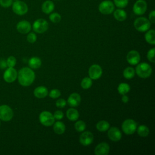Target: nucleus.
<instances>
[{
	"instance_id": "23",
	"label": "nucleus",
	"mask_w": 155,
	"mask_h": 155,
	"mask_svg": "<svg viewBox=\"0 0 155 155\" xmlns=\"http://www.w3.org/2000/svg\"><path fill=\"white\" fill-rule=\"evenodd\" d=\"M41 60L38 57H32L28 61V65L32 69H37L41 65Z\"/></svg>"
},
{
	"instance_id": "14",
	"label": "nucleus",
	"mask_w": 155,
	"mask_h": 155,
	"mask_svg": "<svg viewBox=\"0 0 155 155\" xmlns=\"http://www.w3.org/2000/svg\"><path fill=\"white\" fill-rule=\"evenodd\" d=\"M93 141V134L90 131L83 132L79 137V142L84 146L90 145Z\"/></svg>"
},
{
	"instance_id": "25",
	"label": "nucleus",
	"mask_w": 155,
	"mask_h": 155,
	"mask_svg": "<svg viewBox=\"0 0 155 155\" xmlns=\"http://www.w3.org/2000/svg\"><path fill=\"white\" fill-rule=\"evenodd\" d=\"M53 130L56 134H61L64 133L65 130V124L61 121L56 122L53 125Z\"/></svg>"
},
{
	"instance_id": "40",
	"label": "nucleus",
	"mask_w": 155,
	"mask_h": 155,
	"mask_svg": "<svg viewBox=\"0 0 155 155\" xmlns=\"http://www.w3.org/2000/svg\"><path fill=\"white\" fill-rule=\"evenodd\" d=\"M53 116H54V119H56L57 120H61L64 117V113H62V111H61L60 110H57L54 113Z\"/></svg>"
},
{
	"instance_id": "31",
	"label": "nucleus",
	"mask_w": 155,
	"mask_h": 155,
	"mask_svg": "<svg viewBox=\"0 0 155 155\" xmlns=\"http://www.w3.org/2000/svg\"><path fill=\"white\" fill-rule=\"evenodd\" d=\"M49 19L53 23L59 22L61 20V16L59 13L56 12H53L50 13Z\"/></svg>"
},
{
	"instance_id": "26",
	"label": "nucleus",
	"mask_w": 155,
	"mask_h": 155,
	"mask_svg": "<svg viewBox=\"0 0 155 155\" xmlns=\"http://www.w3.org/2000/svg\"><path fill=\"white\" fill-rule=\"evenodd\" d=\"M96 127L97 130L99 131L104 132V131H107L109 129L110 124L107 121L102 120L99 121L97 123V124L96 125Z\"/></svg>"
},
{
	"instance_id": "45",
	"label": "nucleus",
	"mask_w": 155,
	"mask_h": 155,
	"mask_svg": "<svg viewBox=\"0 0 155 155\" xmlns=\"http://www.w3.org/2000/svg\"><path fill=\"white\" fill-rule=\"evenodd\" d=\"M56 1H59V0H56Z\"/></svg>"
},
{
	"instance_id": "36",
	"label": "nucleus",
	"mask_w": 155,
	"mask_h": 155,
	"mask_svg": "<svg viewBox=\"0 0 155 155\" xmlns=\"http://www.w3.org/2000/svg\"><path fill=\"white\" fill-rule=\"evenodd\" d=\"M61 96V91L58 89L51 90L49 93V96L52 99H56Z\"/></svg>"
},
{
	"instance_id": "19",
	"label": "nucleus",
	"mask_w": 155,
	"mask_h": 155,
	"mask_svg": "<svg viewBox=\"0 0 155 155\" xmlns=\"http://www.w3.org/2000/svg\"><path fill=\"white\" fill-rule=\"evenodd\" d=\"M54 9V4L51 0H47L44 1L41 5V10L43 13L45 14L51 13Z\"/></svg>"
},
{
	"instance_id": "6",
	"label": "nucleus",
	"mask_w": 155,
	"mask_h": 155,
	"mask_svg": "<svg viewBox=\"0 0 155 155\" xmlns=\"http://www.w3.org/2000/svg\"><path fill=\"white\" fill-rule=\"evenodd\" d=\"M33 30L38 33H43L46 31L48 28V22L42 18L36 19L33 24Z\"/></svg>"
},
{
	"instance_id": "43",
	"label": "nucleus",
	"mask_w": 155,
	"mask_h": 155,
	"mask_svg": "<svg viewBox=\"0 0 155 155\" xmlns=\"http://www.w3.org/2000/svg\"><path fill=\"white\" fill-rule=\"evenodd\" d=\"M13 1H18V0H13Z\"/></svg>"
},
{
	"instance_id": "20",
	"label": "nucleus",
	"mask_w": 155,
	"mask_h": 155,
	"mask_svg": "<svg viewBox=\"0 0 155 155\" xmlns=\"http://www.w3.org/2000/svg\"><path fill=\"white\" fill-rule=\"evenodd\" d=\"M48 90L44 86H39L36 87L33 92L35 97L39 99H42L48 95Z\"/></svg>"
},
{
	"instance_id": "38",
	"label": "nucleus",
	"mask_w": 155,
	"mask_h": 155,
	"mask_svg": "<svg viewBox=\"0 0 155 155\" xmlns=\"http://www.w3.org/2000/svg\"><path fill=\"white\" fill-rule=\"evenodd\" d=\"M13 0H0V5L3 8H8L12 6Z\"/></svg>"
},
{
	"instance_id": "2",
	"label": "nucleus",
	"mask_w": 155,
	"mask_h": 155,
	"mask_svg": "<svg viewBox=\"0 0 155 155\" xmlns=\"http://www.w3.org/2000/svg\"><path fill=\"white\" fill-rule=\"evenodd\" d=\"M136 73L141 78H148L152 73V68L150 64L146 62L139 64L136 68Z\"/></svg>"
},
{
	"instance_id": "32",
	"label": "nucleus",
	"mask_w": 155,
	"mask_h": 155,
	"mask_svg": "<svg viewBox=\"0 0 155 155\" xmlns=\"http://www.w3.org/2000/svg\"><path fill=\"white\" fill-rule=\"evenodd\" d=\"M129 0H113L114 5L119 8H124L126 7L128 4Z\"/></svg>"
},
{
	"instance_id": "17",
	"label": "nucleus",
	"mask_w": 155,
	"mask_h": 155,
	"mask_svg": "<svg viewBox=\"0 0 155 155\" xmlns=\"http://www.w3.org/2000/svg\"><path fill=\"white\" fill-rule=\"evenodd\" d=\"M110 151V146L105 142L99 143L94 148L96 155H107Z\"/></svg>"
},
{
	"instance_id": "9",
	"label": "nucleus",
	"mask_w": 155,
	"mask_h": 155,
	"mask_svg": "<svg viewBox=\"0 0 155 155\" xmlns=\"http://www.w3.org/2000/svg\"><path fill=\"white\" fill-rule=\"evenodd\" d=\"M13 117V110L7 105H0V120L10 121Z\"/></svg>"
},
{
	"instance_id": "24",
	"label": "nucleus",
	"mask_w": 155,
	"mask_h": 155,
	"mask_svg": "<svg viewBox=\"0 0 155 155\" xmlns=\"http://www.w3.org/2000/svg\"><path fill=\"white\" fill-rule=\"evenodd\" d=\"M145 41L151 45L155 44V31L154 30H148L145 35Z\"/></svg>"
},
{
	"instance_id": "27",
	"label": "nucleus",
	"mask_w": 155,
	"mask_h": 155,
	"mask_svg": "<svg viewBox=\"0 0 155 155\" xmlns=\"http://www.w3.org/2000/svg\"><path fill=\"white\" fill-rule=\"evenodd\" d=\"M137 133L140 137H147L148 136L150 130L149 128L145 125H139L137 128Z\"/></svg>"
},
{
	"instance_id": "12",
	"label": "nucleus",
	"mask_w": 155,
	"mask_h": 155,
	"mask_svg": "<svg viewBox=\"0 0 155 155\" xmlns=\"http://www.w3.org/2000/svg\"><path fill=\"white\" fill-rule=\"evenodd\" d=\"M88 74L91 79L96 80L101 78L102 74V70L100 65L93 64L90 66L88 70Z\"/></svg>"
},
{
	"instance_id": "5",
	"label": "nucleus",
	"mask_w": 155,
	"mask_h": 155,
	"mask_svg": "<svg viewBox=\"0 0 155 155\" xmlns=\"http://www.w3.org/2000/svg\"><path fill=\"white\" fill-rule=\"evenodd\" d=\"M12 5L13 12L19 16L26 14L28 10L27 4L25 2L20 0L13 2Z\"/></svg>"
},
{
	"instance_id": "18",
	"label": "nucleus",
	"mask_w": 155,
	"mask_h": 155,
	"mask_svg": "<svg viewBox=\"0 0 155 155\" xmlns=\"http://www.w3.org/2000/svg\"><path fill=\"white\" fill-rule=\"evenodd\" d=\"M81 101V96L76 93H73L71 94L67 99L68 104L71 107H78L80 104Z\"/></svg>"
},
{
	"instance_id": "22",
	"label": "nucleus",
	"mask_w": 155,
	"mask_h": 155,
	"mask_svg": "<svg viewBox=\"0 0 155 155\" xmlns=\"http://www.w3.org/2000/svg\"><path fill=\"white\" fill-rule=\"evenodd\" d=\"M66 116L71 121H75L77 120L79 118V114L78 111L73 108H70L67 110L66 112Z\"/></svg>"
},
{
	"instance_id": "13",
	"label": "nucleus",
	"mask_w": 155,
	"mask_h": 155,
	"mask_svg": "<svg viewBox=\"0 0 155 155\" xmlns=\"http://www.w3.org/2000/svg\"><path fill=\"white\" fill-rule=\"evenodd\" d=\"M127 60L132 65L138 64L140 60V54L136 50H131L127 54Z\"/></svg>"
},
{
	"instance_id": "29",
	"label": "nucleus",
	"mask_w": 155,
	"mask_h": 155,
	"mask_svg": "<svg viewBox=\"0 0 155 155\" xmlns=\"http://www.w3.org/2000/svg\"><path fill=\"white\" fill-rule=\"evenodd\" d=\"M134 74L135 70L131 67H128L123 71V75L124 78L127 79H132L134 76Z\"/></svg>"
},
{
	"instance_id": "1",
	"label": "nucleus",
	"mask_w": 155,
	"mask_h": 155,
	"mask_svg": "<svg viewBox=\"0 0 155 155\" xmlns=\"http://www.w3.org/2000/svg\"><path fill=\"white\" fill-rule=\"evenodd\" d=\"M19 83L24 87L30 85L35 79V74L31 68L28 67H23L18 72Z\"/></svg>"
},
{
	"instance_id": "44",
	"label": "nucleus",
	"mask_w": 155,
	"mask_h": 155,
	"mask_svg": "<svg viewBox=\"0 0 155 155\" xmlns=\"http://www.w3.org/2000/svg\"><path fill=\"white\" fill-rule=\"evenodd\" d=\"M0 125H1V121H0Z\"/></svg>"
},
{
	"instance_id": "21",
	"label": "nucleus",
	"mask_w": 155,
	"mask_h": 155,
	"mask_svg": "<svg viewBox=\"0 0 155 155\" xmlns=\"http://www.w3.org/2000/svg\"><path fill=\"white\" fill-rule=\"evenodd\" d=\"M113 13V16L118 21L122 22L125 21L127 19V15L126 12L123 10L122 8H117L116 10H114Z\"/></svg>"
},
{
	"instance_id": "10",
	"label": "nucleus",
	"mask_w": 155,
	"mask_h": 155,
	"mask_svg": "<svg viewBox=\"0 0 155 155\" xmlns=\"http://www.w3.org/2000/svg\"><path fill=\"white\" fill-rule=\"evenodd\" d=\"M147 10V3L145 0H137L133 4V12L136 15H143Z\"/></svg>"
},
{
	"instance_id": "37",
	"label": "nucleus",
	"mask_w": 155,
	"mask_h": 155,
	"mask_svg": "<svg viewBox=\"0 0 155 155\" xmlns=\"http://www.w3.org/2000/svg\"><path fill=\"white\" fill-rule=\"evenodd\" d=\"M37 39V36L36 34L33 32H30L27 35V40L30 43H34Z\"/></svg>"
},
{
	"instance_id": "41",
	"label": "nucleus",
	"mask_w": 155,
	"mask_h": 155,
	"mask_svg": "<svg viewBox=\"0 0 155 155\" xmlns=\"http://www.w3.org/2000/svg\"><path fill=\"white\" fill-rule=\"evenodd\" d=\"M148 20L151 23L155 22V11L152 10L148 15Z\"/></svg>"
},
{
	"instance_id": "34",
	"label": "nucleus",
	"mask_w": 155,
	"mask_h": 155,
	"mask_svg": "<svg viewBox=\"0 0 155 155\" xmlns=\"http://www.w3.org/2000/svg\"><path fill=\"white\" fill-rule=\"evenodd\" d=\"M154 53H155V48H152L150 49L147 53V58L149 61L152 63L155 62V58H154Z\"/></svg>"
},
{
	"instance_id": "28",
	"label": "nucleus",
	"mask_w": 155,
	"mask_h": 155,
	"mask_svg": "<svg viewBox=\"0 0 155 155\" xmlns=\"http://www.w3.org/2000/svg\"><path fill=\"white\" fill-rule=\"evenodd\" d=\"M117 90L119 94L124 95L126 94L130 90V87L128 84L120 83L117 87Z\"/></svg>"
},
{
	"instance_id": "15",
	"label": "nucleus",
	"mask_w": 155,
	"mask_h": 155,
	"mask_svg": "<svg viewBox=\"0 0 155 155\" xmlns=\"http://www.w3.org/2000/svg\"><path fill=\"white\" fill-rule=\"evenodd\" d=\"M31 29V25L30 23L26 20L21 21L16 25L17 31L22 34H26L29 33Z\"/></svg>"
},
{
	"instance_id": "4",
	"label": "nucleus",
	"mask_w": 155,
	"mask_h": 155,
	"mask_svg": "<svg viewBox=\"0 0 155 155\" xmlns=\"http://www.w3.org/2000/svg\"><path fill=\"white\" fill-rule=\"evenodd\" d=\"M115 5L110 0H104L100 2L98 6L99 12L103 15L111 14L114 10Z\"/></svg>"
},
{
	"instance_id": "39",
	"label": "nucleus",
	"mask_w": 155,
	"mask_h": 155,
	"mask_svg": "<svg viewBox=\"0 0 155 155\" xmlns=\"http://www.w3.org/2000/svg\"><path fill=\"white\" fill-rule=\"evenodd\" d=\"M67 104V102L65 100L63 99H58L56 102V105L57 107L58 108H64L65 107Z\"/></svg>"
},
{
	"instance_id": "42",
	"label": "nucleus",
	"mask_w": 155,
	"mask_h": 155,
	"mask_svg": "<svg viewBox=\"0 0 155 155\" xmlns=\"http://www.w3.org/2000/svg\"><path fill=\"white\" fill-rule=\"evenodd\" d=\"M122 102L124 103H127L128 102V101H129V98H128V97L127 95L124 94L123 96L122 97Z\"/></svg>"
},
{
	"instance_id": "35",
	"label": "nucleus",
	"mask_w": 155,
	"mask_h": 155,
	"mask_svg": "<svg viewBox=\"0 0 155 155\" xmlns=\"http://www.w3.org/2000/svg\"><path fill=\"white\" fill-rule=\"evenodd\" d=\"M6 64L7 66L8 67H14L16 64V59L15 57L13 56H9L6 61Z\"/></svg>"
},
{
	"instance_id": "3",
	"label": "nucleus",
	"mask_w": 155,
	"mask_h": 155,
	"mask_svg": "<svg viewBox=\"0 0 155 155\" xmlns=\"http://www.w3.org/2000/svg\"><path fill=\"white\" fill-rule=\"evenodd\" d=\"M134 27L139 31L145 32L148 30L151 27V22L148 19L145 17H139L134 21Z\"/></svg>"
},
{
	"instance_id": "30",
	"label": "nucleus",
	"mask_w": 155,
	"mask_h": 155,
	"mask_svg": "<svg viewBox=\"0 0 155 155\" xmlns=\"http://www.w3.org/2000/svg\"><path fill=\"white\" fill-rule=\"evenodd\" d=\"M81 87L84 89H88L92 85V80L90 78L85 77L81 81Z\"/></svg>"
},
{
	"instance_id": "16",
	"label": "nucleus",
	"mask_w": 155,
	"mask_h": 155,
	"mask_svg": "<svg viewBox=\"0 0 155 155\" xmlns=\"http://www.w3.org/2000/svg\"><path fill=\"white\" fill-rule=\"evenodd\" d=\"M108 136L109 139L113 142L119 141L122 137V133L117 127H111L108 131Z\"/></svg>"
},
{
	"instance_id": "33",
	"label": "nucleus",
	"mask_w": 155,
	"mask_h": 155,
	"mask_svg": "<svg viewBox=\"0 0 155 155\" xmlns=\"http://www.w3.org/2000/svg\"><path fill=\"white\" fill-rule=\"evenodd\" d=\"M74 128L78 132H82L85 130L86 124L82 120H78L74 124Z\"/></svg>"
},
{
	"instance_id": "11",
	"label": "nucleus",
	"mask_w": 155,
	"mask_h": 155,
	"mask_svg": "<svg viewBox=\"0 0 155 155\" xmlns=\"http://www.w3.org/2000/svg\"><path fill=\"white\" fill-rule=\"evenodd\" d=\"M18 77V72L13 67H8L3 74L4 81L7 83H12L14 82Z\"/></svg>"
},
{
	"instance_id": "7",
	"label": "nucleus",
	"mask_w": 155,
	"mask_h": 155,
	"mask_svg": "<svg viewBox=\"0 0 155 155\" xmlns=\"http://www.w3.org/2000/svg\"><path fill=\"white\" fill-rule=\"evenodd\" d=\"M122 129L126 134H132L137 129V123L131 119H126L122 124Z\"/></svg>"
},
{
	"instance_id": "8",
	"label": "nucleus",
	"mask_w": 155,
	"mask_h": 155,
	"mask_svg": "<svg viewBox=\"0 0 155 155\" xmlns=\"http://www.w3.org/2000/svg\"><path fill=\"white\" fill-rule=\"evenodd\" d=\"M39 119L41 124L45 127H50L54 124L55 119L52 113L48 111H44L39 114Z\"/></svg>"
}]
</instances>
